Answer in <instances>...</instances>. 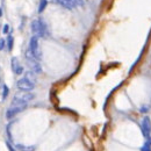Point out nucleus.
I'll return each instance as SVG.
<instances>
[{
	"label": "nucleus",
	"instance_id": "nucleus-1",
	"mask_svg": "<svg viewBox=\"0 0 151 151\" xmlns=\"http://www.w3.org/2000/svg\"><path fill=\"white\" fill-rule=\"evenodd\" d=\"M30 29L33 32L34 35L39 36V37H45L47 36V24L42 19H37V20H33L32 24H30Z\"/></svg>",
	"mask_w": 151,
	"mask_h": 151
},
{
	"label": "nucleus",
	"instance_id": "nucleus-2",
	"mask_svg": "<svg viewBox=\"0 0 151 151\" xmlns=\"http://www.w3.org/2000/svg\"><path fill=\"white\" fill-rule=\"evenodd\" d=\"M34 98H35V94L30 93V91H21L20 93H16L14 95L13 104L12 105H27Z\"/></svg>",
	"mask_w": 151,
	"mask_h": 151
},
{
	"label": "nucleus",
	"instance_id": "nucleus-3",
	"mask_svg": "<svg viewBox=\"0 0 151 151\" xmlns=\"http://www.w3.org/2000/svg\"><path fill=\"white\" fill-rule=\"evenodd\" d=\"M29 50L33 53L34 57L40 60L41 59V50H40V44H39V36L33 35L30 37V41H29Z\"/></svg>",
	"mask_w": 151,
	"mask_h": 151
},
{
	"label": "nucleus",
	"instance_id": "nucleus-4",
	"mask_svg": "<svg viewBox=\"0 0 151 151\" xmlns=\"http://www.w3.org/2000/svg\"><path fill=\"white\" fill-rule=\"evenodd\" d=\"M16 86L20 91H32V90H34L35 84L33 81H30L29 79H27L26 77H23V78L18 80Z\"/></svg>",
	"mask_w": 151,
	"mask_h": 151
},
{
	"label": "nucleus",
	"instance_id": "nucleus-5",
	"mask_svg": "<svg viewBox=\"0 0 151 151\" xmlns=\"http://www.w3.org/2000/svg\"><path fill=\"white\" fill-rule=\"evenodd\" d=\"M27 105H12L7 112H6V118L9 120V119H13L16 114H19V113H21L23 109H26Z\"/></svg>",
	"mask_w": 151,
	"mask_h": 151
},
{
	"label": "nucleus",
	"instance_id": "nucleus-6",
	"mask_svg": "<svg viewBox=\"0 0 151 151\" xmlns=\"http://www.w3.org/2000/svg\"><path fill=\"white\" fill-rule=\"evenodd\" d=\"M141 128H142V133L143 136L146 138H150V134H151V121L149 116H145L142 120V124H141Z\"/></svg>",
	"mask_w": 151,
	"mask_h": 151
},
{
	"label": "nucleus",
	"instance_id": "nucleus-7",
	"mask_svg": "<svg viewBox=\"0 0 151 151\" xmlns=\"http://www.w3.org/2000/svg\"><path fill=\"white\" fill-rule=\"evenodd\" d=\"M11 63H12V70H13V72L15 74H22L23 66L20 64L19 59L16 57H13V58H12V60H11Z\"/></svg>",
	"mask_w": 151,
	"mask_h": 151
},
{
	"label": "nucleus",
	"instance_id": "nucleus-8",
	"mask_svg": "<svg viewBox=\"0 0 151 151\" xmlns=\"http://www.w3.org/2000/svg\"><path fill=\"white\" fill-rule=\"evenodd\" d=\"M55 3L58 4V5H60L62 7H64V8L69 9V11L73 9V8L76 7L73 0H55Z\"/></svg>",
	"mask_w": 151,
	"mask_h": 151
},
{
	"label": "nucleus",
	"instance_id": "nucleus-9",
	"mask_svg": "<svg viewBox=\"0 0 151 151\" xmlns=\"http://www.w3.org/2000/svg\"><path fill=\"white\" fill-rule=\"evenodd\" d=\"M24 77H26L27 79H29L30 81H33L34 84L36 83V73H35L34 71H28V72H26Z\"/></svg>",
	"mask_w": 151,
	"mask_h": 151
},
{
	"label": "nucleus",
	"instance_id": "nucleus-10",
	"mask_svg": "<svg viewBox=\"0 0 151 151\" xmlns=\"http://www.w3.org/2000/svg\"><path fill=\"white\" fill-rule=\"evenodd\" d=\"M48 6V0H40V4H39V13H43L44 9Z\"/></svg>",
	"mask_w": 151,
	"mask_h": 151
},
{
	"label": "nucleus",
	"instance_id": "nucleus-11",
	"mask_svg": "<svg viewBox=\"0 0 151 151\" xmlns=\"http://www.w3.org/2000/svg\"><path fill=\"white\" fill-rule=\"evenodd\" d=\"M13 44H14L13 36L8 35V37H7V49H8V51H12V50H13Z\"/></svg>",
	"mask_w": 151,
	"mask_h": 151
},
{
	"label": "nucleus",
	"instance_id": "nucleus-12",
	"mask_svg": "<svg viewBox=\"0 0 151 151\" xmlns=\"http://www.w3.org/2000/svg\"><path fill=\"white\" fill-rule=\"evenodd\" d=\"M16 148H18L20 151H34V150H35L34 146H27V145H22V144H18Z\"/></svg>",
	"mask_w": 151,
	"mask_h": 151
},
{
	"label": "nucleus",
	"instance_id": "nucleus-13",
	"mask_svg": "<svg viewBox=\"0 0 151 151\" xmlns=\"http://www.w3.org/2000/svg\"><path fill=\"white\" fill-rule=\"evenodd\" d=\"M142 151H151V138H148L145 144L142 146Z\"/></svg>",
	"mask_w": 151,
	"mask_h": 151
},
{
	"label": "nucleus",
	"instance_id": "nucleus-14",
	"mask_svg": "<svg viewBox=\"0 0 151 151\" xmlns=\"http://www.w3.org/2000/svg\"><path fill=\"white\" fill-rule=\"evenodd\" d=\"M8 93H9V89H8L6 85H4V87H3V99L4 100L8 97Z\"/></svg>",
	"mask_w": 151,
	"mask_h": 151
},
{
	"label": "nucleus",
	"instance_id": "nucleus-15",
	"mask_svg": "<svg viewBox=\"0 0 151 151\" xmlns=\"http://www.w3.org/2000/svg\"><path fill=\"white\" fill-rule=\"evenodd\" d=\"M74 1V5L76 6H78V7H83L85 5V1L84 0H73Z\"/></svg>",
	"mask_w": 151,
	"mask_h": 151
},
{
	"label": "nucleus",
	"instance_id": "nucleus-16",
	"mask_svg": "<svg viewBox=\"0 0 151 151\" xmlns=\"http://www.w3.org/2000/svg\"><path fill=\"white\" fill-rule=\"evenodd\" d=\"M6 47V42L4 39H0V50H4V48Z\"/></svg>",
	"mask_w": 151,
	"mask_h": 151
},
{
	"label": "nucleus",
	"instance_id": "nucleus-17",
	"mask_svg": "<svg viewBox=\"0 0 151 151\" xmlns=\"http://www.w3.org/2000/svg\"><path fill=\"white\" fill-rule=\"evenodd\" d=\"M8 32H9V26H8V24L6 23L5 26H4V28H3V33H4V34H7Z\"/></svg>",
	"mask_w": 151,
	"mask_h": 151
},
{
	"label": "nucleus",
	"instance_id": "nucleus-18",
	"mask_svg": "<svg viewBox=\"0 0 151 151\" xmlns=\"http://www.w3.org/2000/svg\"><path fill=\"white\" fill-rule=\"evenodd\" d=\"M6 144H7V148H8V149H9V151H16V150H15V149H13V146H12V145H11V144H9V143H8V142H7V143H6Z\"/></svg>",
	"mask_w": 151,
	"mask_h": 151
},
{
	"label": "nucleus",
	"instance_id": "nucleus-19",
	"mask_svg": "<svg viewBox=\"0 0 151 151\" xmlns=\"http://www.w3.org/2000/svg\"><path fill=\"white\" fill-rule=\"evenodd\" d=\"M1 15H3V9L0 8V18H1Z\"/></svg>",
	"mask_w": 151,
	"mask_h": 151
}]
</instances>
